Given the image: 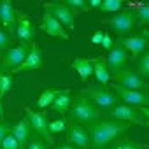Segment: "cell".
<instances>
[{
  "label": "cell",
  "instance_id": "7c38bea8",
  "mask_svg": "<svg viewBox=\"0 0 149 149\" xmlns=\"http://www.w3.org/2000/svg\"><path fill=\"white\" fill-rule=\"evenodd\" d=\"M67 140L74 146H77L81 149H88L90 146V135L84 128H81L77 123H67Z\"/></svg>",
  "mask_w": 149,
  "mask_h": 149
},
{
  "label": "cell",
  "instance_id": "836d02e7",
  "mask_svg": "<svg viewBox=\"0 0 149 149\" xmlns=\"http://www.w3.org/2000/svg\"><path fill=\"white\" fill-rule=\"evenodd\" d=\"M102 39H104V32H102V30H98V32H95V33L91 35V42L97 44V46L102 44Z\"/></svg>",
  "mask_w": 149,
  "mask_h": 149
},
{
  "label": "cell",
  "instance_id": "5b68a950",
  "mask_svg": "<svg viewBox=\"0 0 149 149\" xmlns=\"http://www.w3.org/2000/svg\"><path fill=\"white\" fill-rule=\"evenodd\" d=\"M135 11H132V9H126V11H123V13H119V14H116V16H112L111 19H107V23L112 26V30L118 33V35H126V33H130L132 30H133V26H135Z\"/></svg>",
  "mask_w": 149,
  "mask_h": 149
},
{
  "label": "cell",
  "instance_id": "44dd1931",
  "mask_svg": "<svg viewBox=\"0 0 149 149\" xmlns=\"http://www.w3.org/2000/svg\"><path fill=\"white\" fill-rule=\"evenodd\" d=\"M53 111L60 112V114H67L68 112V107H70V91L68 90H63L51 104Z\"/></svg>",
  "mask_w": 149,
  "mask_h": 149
},
{
  "label": "cell",
  "instance_id": "d6a6232c",
  "mask_svg": "<svg viewBox=\"0 0 149 149\" xmlns=\"http://www.w3.org/2000/svg\"><path fill=\"white\" fill-rule=\"evenodd\" d=\"M100 46H104L105 49H112V46H114V42H112V37L109 35V33H104V39H102V44Z\"/></svg>",
  "mask_w": 149,
  "mask_h": 149
},
{
  "label": "cell",
  "instance_id": "4316f807",
  "mask_svg": "<svg viewBox=\"0 0 149 149\" xmlns=\"http://www.w3.org/2000/svg\"><path fill=\"white\" fill-rule=\"evenodd\" d=\"M67 130V121L65 119H56V121H51L49 123V133H61Z\"/></svg>",
  "mask_w": 149,
  "mask_h": 149
},
{
  "label": "cell",
  "instance_id": "3957f363",
  "mask_svg": "<svg viewBox=\"0 0 149 149\" xmlns=\"http://www.w3.org/2000/svg\"><path fill=\"white\" fill-rule=\"evenodd\" d=\"M79 95L84 97V98H88L93 105H97V107L102 111V116H104V112H107L109 109H112L114 105L119 104V100H118V97H116L114 93H111V91L105 90V88H98V86L84 88V90H81Z\"/></svg>",
  "mask_w": 149,
  "mask_h": 149
},
{
  "label": "cell",
  "instance_id": "f1b7e54d",
  "mask_svg": "<svg viewBox=\"0 0 149 149\" xmlns=\"http://www.w3.org/2000/svg\"><path fill=\"white\" fill-rule=\"evenodd\" d=\"M0 149H19L18 140L14 139V135H13V133H9L2 142H0Z\"/></svg>",
  "mask_w": 149,
  "mask_h": 149
},
{
  "label": "cell",
  "instance_id": "484cf974",
  "mask_svg": "<svg viewBox=\"0 0 149 149\" xmlns=\"http://www.w3.org/2000/svg\"><path fill=\"white\" fill-rule=\"evenodd\" d=\"M135 19H139L140 21V25H147V21H149V7L147 6H139V9H137V13H135Z\"/></svg>",
  "mask_w": 149,
  "mask_h": 149
},
{
  "label": "cell",
  "instance_id": "f546056e",
  "mask_svg": "<svg viewBox=\"0 0 149 149\" xmlns=\"http://www.w3.org/2000/svg\"><path fill=\"white\" fill-rule=\"evenodd\" d=\"M65 6H67L70 11H81V9L88 11V6H86L84 0H67Z\"/></svg>",
  "mask_w": 149,
  "mask_h": 149
},
{
  "label": "cell",
  "instance_id": "603a6c76",
  "mask_svg": "<svg viewBox=\"0 0 149 149\" xmlns=\"http://www.w3.org/2000/svg\"><path fill=\"white\" fill-rule=\"evenodd\" d=\"M137 76H140L142 79H147L149 76V54L147 53H142L140 60L137 61Z\"/></svg>",
  "mask_w": 149,
  "mask_h": 149
},
{
  "label": "cell",
  "instance_id": "6da1fadb",
  "mask_svg": "<svg viewBox=\"0 0 149 149\" xmlns=\"http://www.w3.org/2000/svg\"><path fill=\"white\" fill-rule=\"evenodd\" d=\"M130 128V123L125 121H114V119H100L88 126L90 144L93 149H104L105 146L112 144L116 139H119L126 130Z\"/></svg>",
  "mask_w": 149,
  "mask_h": 149
},
{
  "label": "cell",
  "instance_id": "e575fe53",
  "mask_svg": "<svg viewBox=\"0 0 149 149\" xmlns=\"http://www.w3.org/2000/svg\"><path fill=\"white\" fill-rule=\"evenodd\" d=\"M28 149H47V147H46V144H42L40 140H32L30 146H28Z\"/></svg>",
  "mask_w": 149,
  "mask_h": 149
},
{
  "label": "cell",
  "instance_id": "cb8c5ba5",
  "mask_svg": "<svg viewBox=\"0 0 149 149\" xmlns=\"http://www.w3.org/2000/svg\"><path fill=\"white\" fill-rule=\"evenodd\" d=\"M123 7V4L119 2V0H102V4H100V11L102 13H116Z\"/></svg>",
  "mask_w": 149,
  "mask_h": 149
},
{
  "label": "cell",
  "instance_id": "74e56055",
  "mask_svg": "<svg viewBox=\"0 0 149 149\" xmlns=\"http://www.w3.org/2000/svg\"><path fill=\"white\" fill-rule=\"evenodd\" d=\"M4 119V107H2V100H0V121Z\"/></svg>",
  "mask_w": 149,
  "mask_h": 149
},
{
  "label": "cell",
  "instance_id": "ffe728a7",
  "mask_svg": "<svg viewBox=\"0 0 149 149\" xmlns=\"http://www.w3.org/2000/svg\"><path fill=\"white\" fill-rule=\"evenodd\" d=\"M72 67H74V70H77L83 81H88L93 76V63L88 58H76L72 61Z\"/></svg>",
  "mask_w": 149,
  "mask_h": 149
},
{
  "label": "cell",
  "instance_id": "30bf717a",
  "mask_svg": "<svg viewBox=\"0 0 149 149\" xmlns=\"http://www.w3.org/2000/svg\"><path fill=\"white\" fill-rule=\"evenodd\" d=\"M126 53H132L133 56H139L142 53H146L147 47V30L142 32V35H133V37H125L116 40Z\"/></svg>",
  "mask_w": 149,
  "mask_h": 149
},
{
  "label": "cell",
  "instance_id": "2e32d148",
  "mask_svg": "<svg viewBox=\"0 0 149 149\" xmlns=\"http://www.w3.org/2000/svg\"><path fill=\"white\" fill-rule=\"evenodd\" d=\"M0 23H2L11 33L16 32L18 26V16H16V9L11 2H0Z\"/></svg>",
  "mask_w": 149,
  "mask_h": 149
},
{
  "label": "cell",
  "instance_id": "ba28073f",
  "mask_svg": "<svg viewBox=\"0 0 149 149\" xmlns=\"http://www.w3.org/2000/svg\"><path fill=\"white\" fill-rule=\"evenodd\" d=\"M28 123H30V128H33L39 135H42V139L47 142V144H53V135L49 133V121H47V114L46 112H33V111H28Z\"/></svg>",
  "mask_w": 149,
  "mask_h": 149
},
{
  "label": "cell",
  "instance_id": "8d00e7d4",
  "mask_svg": "<svg viewBox=\"0 0 149 149\" xmlns=\"http://www.w3.org/2000/svg\"><path fill=\"white\" fill-rule=\"evenodd\" d=\"M56 149H76V147H72L70 144H61V146H58Z\"/></svg>",
  "mask_w": 149,
  "mask_h": 149
},
{
  "label": "cell",
  "instance_id": "8fae6325",
  "mask_svg": "<svg viewBox=\"0 0 149 149\" xmlns=\"http://www.w3.org/2000/svg\"><path fill=\"white\" fill-rule=\"evenodd\" d=\"M58 21L65 30H74V18H76V13H72L65 4H46L44 6Z\"/></svg>",
  "mask_w": 149,
  "mask_h": 149
},
{
  "label": "cell",
  "instance_id": "e0dca14e",
  "mask_svg": "<svg viewBox=\"0 0 149 149\" xmlns=\"http://www.w3.org/2000/svg\"><path fill=\"white\" fill-rule=\"evenodd\" d=\"M16 16H18L16 35H18L21 40H25V42H32V40H33V35H35L32 21H30V19H28L23 13H16Z\"/></svg>",
  "mask_w": 149,
  "mask_h": 149
},
{
  "label": "cell",
  "instance_id": "ac0fdd59",
  "mask_svg": "<svg viewBox=\"0 0 149 149\" xmlns=\"http://www.w3.org/2000/svg\"><path fill=\"white\" fill-rule=\"evenodd\" d=\"M11 133H13L14 139L18 140L19 149H25V147H26V142H28V135H30V123H28V119L25 118V119H21L19 123H16V125L13 126V132H11Z\"/></svg>",
  "mask_w": 149,
  "mask_h": 149
},
{
  "label": "cell",
  "instance_id": "5bb4252c",
  "mask_svg": "<svg viewBox=\"0 0 149 149\" xmlns=\"http://www.w3.org/2000/svg\"><path fill=\"white\" fill-rule=\"evenodd\" d=\"M42 30L46 32V33H49V35H53V37H60V39H68V33H67V30L60 25V21L46 9V13H44V16H42Z\"/></svg>",
  "mask_w": 149,
  "mask_h": 149
},
{
  "label": "cell",
  "instance_id": "4dcf8cb0",
  "mask_svg": "<svg viewBox=\"0 0 149 149\" xmlns=\"http://www.w3.org/2000/svg\"><path fill=\"white\" fill-rule=\"evenodd\" d=\"M9 42H11V39H9V35H7V32L0 30V51H6V49L9 47Z\"/></svg>",
  "mask_w": 149,
  "mask_h": 149
},
{
  "label": "cell",
  "instance_id": "4fadbf2b",
  "mask_svg": "<svg viewBox=\"0 0 149 149\" xmlns=\"http://www.w3.org/2000/svg\"><path fill=\"white\" fill-rule=\"evenodd\" d=\"M28 51H30V49H28L26 44H21V46H16V47L9 49V51L6 53V56H4L2 67H4V68H11V70H16V68L23 63V60L26 58Z\"/></svg>",
  "mask_w": 149,
  "mask_h": 149
},
{
  "label": "cell",
  "instance_id": "d590c367",
  "mask_svg": "<svg viewBox=\"0 0 149 149\" xmlns=\"http://www.w3.org/2000/svg\"><path fill=\"white\" fill-rule=\"evenodd\" d=\"M100 4H102V0H90L88 7H100Z\"/></svg>",
  "mask_w": 149,
  "mask_h": 149
},
{
  "label": "cell",
  "instance_id": "7a4b0ae2",
  "mask_svg": "<svg viewBox=\"0 0 149 149\" xmlns=\"http://www.w3.org/2000/svg\"><path fill=\"white\" fill-rule=\"evenodd\" d=\"M70 112H67L70 116V121L72 123H77V125H84V126H90L97 121L102 119V111L93 105L88 98L84 97H77L74 102H70Z\"/></svg>",
  "mask_w": 149,
  "mask_h": 149
},
{
  "label": "cell",
  "instance_id": "1f68e13d",
  "mask_svg": "<svg viewBox=\"0 0 149 149\" xmlns=\"http://www.w3.org/2000/svg\"><path fill=\"white\" fill-rule=\"evenodd\" d=\"M11 132H13V126H11V125H7V123H4V121H0V142H2Z\"/></svg>",
  "mask_w": 149,
  "mask_h": 149
},
{
  "label": "cell",
  "instance_id": "9c48e42d",
  "mask_svg": "<svg viewBox=\"0 0 149 149\" xmlns=\"http://www.w3.org/2000/svg\"><path fill=\"white\" fill-rule=\"evenodd\" d=\"M107 61V68H109V74L112 72V76H116V74H119L121 70L126 68V61H128V53L118 44L114 42L112 49L109 51V58L105 60Z\"/></svg>",
  "mask_w": 149,
  "mask_h": 149
},
{
  "label": "cell",
  "instance_id": "d4e9b609",
  "mask_svg": "<svg viewBox=\"0 0 149 149\" xmlns=\"http://www.w3.org/2000/svg\"><path fill=\"white\" fill-rule=\"evenodd\" d=\"M11 88H13V77L9 74H0V98L6 93H9Z\"/></svg>",
  "mask_w": 149,
  "mask_h": 149
},
{
  "label": "cell",
  "instance_id": "83f0119b",
  "mask_svg": "<svg viewBox=\"0 0 149 149\" xmlns=\"http://www.w3.org/2000/svg\"><path fill=\"white\" fill-rule=\"evenodd\" d=\"M112 149H146V146L139 144V142H133V140H123V142L116 144Z\"/></svg>",
  "mask_w": 149,
  "mask_h": 149
},
{
  "label": "cell",
  "instance_id": "d6986e66",
  "mask_svg": "<svg viewBox=\"0 0 149 149\" xmlns=\"http://www.w3.org/2000/svg\"><path fill=\"white\" fill-rule=\"evenodd\" d=\"M93 63V76L97 77V81L100 84H107L109 79H111V74H109V68H107V61L104 58H95L91 60Z\"/></svg>",
  "mask_w": 149,
  "mask_h": 149
},
{
  "label": "cell",
  "instance_id": "8992f818",
  "mask_svg": "<svg viewBox=\"0 0 149 149\" xmlns=\"http://www.w3.org/2000/svg\"><path fill=\"white\" fill-rule=\"evenodd\" d=\"M116 97L125 105H130V107H135V109L147 107V102H149V97H147L146 91L126 90V88H121V86H116Z\"/></svg>",
  "mask_w": 149,
  "mask_h": 149
},
{
  "label": "cell",
  "instance_id": "277c9868",
  "mask_svg": "<svg viewBox=\"0 0 149 149\" xmlns=\"http://www.w3.org/2000/svg\"><path fill=\"white\" fill-rule=\"evenodd\" d=\"M104 116L107 119H114V121H125L130 125H146L147 119L146 116L140 112V109L125 105V104H118L112 109H109L107 112H104Z\"/></svg>",
  "mask_w": 149,
  "mask_h": 149
},
{
  "label": "cell",
  "instance_id": "52a82bcc",
  "mask_svg": "<svg viewBox=\"0 0 149 149\" xmlns=\"http://www.w3.org/2000/svg\"><path fill=\"white\" fill-rule=\"evenodd\" d=\"M112 79L118 83V86H121V88H126V90L146 91V88H147L146 81H144L140 76H137V74H135L133 70H130V68H125V70H121L119 74L112 76Z\"/></svg>",
  "mask_w": 149,
  "mask_h": 149
},
{
  "label": "cell",
  "instance_id": "7402d4cb",
  "mask_svg": "<svg viewBox=\"0 0 149 149\" xmlns=\"http://www.w3.org/2000/svg\"><path fill=\"white\" fill-rule=\"evenodd\" d=\"M61 91H63V90H54V88L46 90V91L39 97V100H37V104H35V105H37L39 109H44V107L51 105V104H53V100H54V98H56Z\"/></svg>",
  "mask_w": 149,
  "mask_h": 149
},
{
  "label": "cell",
  "instance_id": "9a60e30c",
  "mask_svg": "<svg viewBox=\"0 0 149 149\" xmlns=\"http://www.w3.org/2000/svg\"><path fill=\"white\" fill-rule=\"evenodd\" d=\"M44 65V58H42V51L35 46V44H32V47H30V51H28V54H26V58L23 60V63L16 68V70H13V72H25V70H37V68H40Z\"/></svg>",
  "mask_w": 149,
  "mask_h": 149
}]
</instances>
